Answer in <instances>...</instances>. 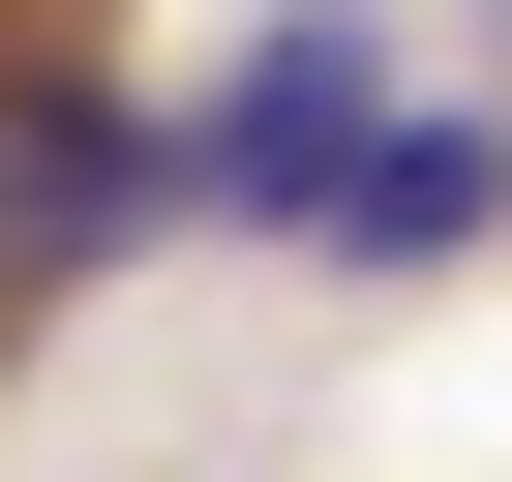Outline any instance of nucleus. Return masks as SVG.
<instances>
[{
	"instance_id": "obj_1",
	"label": "nucleus",
	"mask_w": 512,
	"mask_h": 482,
	"mask_svg": "<svg viewBox=\"0 0 512 482\" xmlns=\"http://www.w3.org/2000/svg\"><path fill=\"white\" fill-rule=\"evenodd\" d=\"M121 211H151V151L91 121V61H0V302H31L61 241H121Z\"/></svg>"
},
{
	"instance_id": "obj_2",
	"label": "nucleus",
	"mask_w": 512,
	"mask_h": 482,
	"mask_svg": "<svg viewBox=\"0 0 512 482\" xmlns=\"http://www.w3.org/2000/svg\"><path fill=\"white\" fill-rule=\"evenodd\" d=\"M332 151H362V31H272V61H241V181L332 211Z\"/></svg>"
},
{
	"instance_id": "obj_3",
	"label": "nucleus",
	"mask_w": 512,
	"mask_h": 482,
	"mask_svg": "<svg viewBox=\"0 0 512 482\" xmlns=\"http://www.w3.org/2000/svg\"><path fill=\"white\" fill-rule=\"evenodd\" d=\"M452 211H482V121H362L332 151V241H362V272H422Z\"/></svg>"
}]
</instances>
